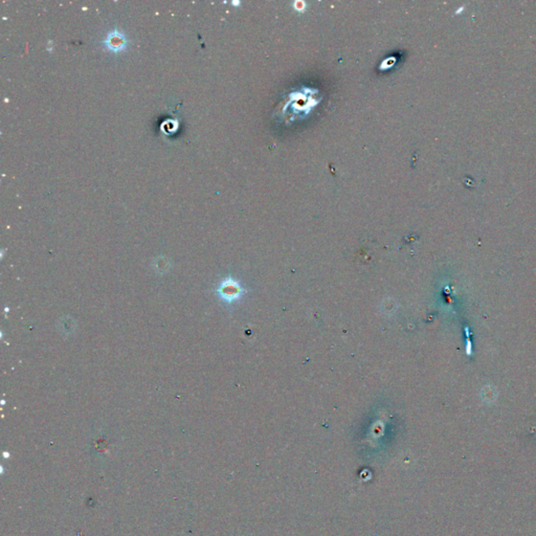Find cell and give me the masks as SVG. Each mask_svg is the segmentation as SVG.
<instances>
[{"label":"cell","instance_id":"6da1fadb","mask_svg":"<svg viewBox=\"0 0 536 536\" xmlns=\"http://www.w3.org/2000/svg\"><path fill=\"white\" fill-rule=\"evenodd\" d=\"M102 43L109 52L119 53L126 50L128 40L123 32L119 31L118 29H114L106 35V38L103 40Z\"/></svg>","mask_w":536,"mask_h":536},{"label":"cell","instance_id":"7a4b0ae2","mask_svg":"<svg viewBox=\"0 0 536 536\" xmlns=\"http://www.w3.org/2000/svg\"><path fill=\"white\" fill-rule=\"evenodd\" d=\"M218 292L223 300L228 302H233L240 297L242 288L239 286L237 282L233 280H225L221 283L220 287L218 289Z\"/></svg>","mask_w":536,"mask_h":536}]
</instances>
